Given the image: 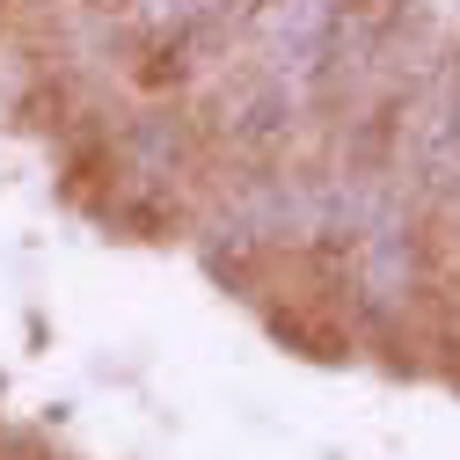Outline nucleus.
<instances>
[{"label":"nucleus","instance_id":"f257e3e1","mask_svg":"<svg viewBox=\"0 0 460 460\" xmlns=\"http://www.w3.org/2000/svg\"><path fill=\"white\" fill-rule=\"evenodd\" d=\"M219 132L234 146H270L293 132V88H285L278 74H249L234 95L219 102Z\"/></svg>","mask_w":460,"mask_h":460},{"label":"nucleus","instance_id":"f03ea898","mask_svg":"<svg viewBox=\"0 0 460 460\" xmlns=\"http://www.w3.org/2000/svg\"><path fill=\"white\" fill-rule=\"evenodd\" d=\"M95 8H132V0H95Z\"/></svg>","mask_w":460,"mask_h":460}]
</instances>
